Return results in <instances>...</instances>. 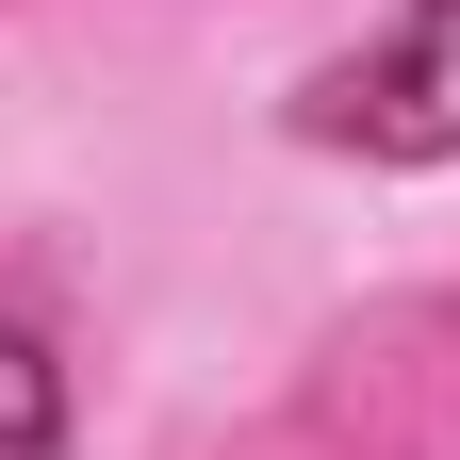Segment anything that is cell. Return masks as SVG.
I'll list each match as a JSON object with an SVG mask.
<instances>
[{"label":"cell","instance_id":"cell-1","mask_svg":"<svg viewBox=\"0 0 460 460\" xmlns=\"http://www.w3.org/2000/svg\"><path fill=\"white\" fill-rule=\"evenodd\" d=\"M313 132L378 148V164H444L460 148V0H411L362 66H329L313 83Z\"/></svg>","mask_w":460,"mask_h":460},{"label":"cell","instance_id":"cell-2","mask_svg":"<svg viewBox=\"0 0 460 460\" xmlns=\"http://www.w3.org/2000/svg\"><path fill=\"white\" fill-rule=\"evenodd\" d=\"M49 428H66V394H49V362L0 329V444H49Z\"/></svg>","mask_w":460,"mask_h":460}]
</instances>
